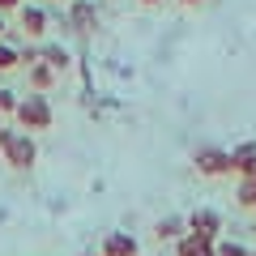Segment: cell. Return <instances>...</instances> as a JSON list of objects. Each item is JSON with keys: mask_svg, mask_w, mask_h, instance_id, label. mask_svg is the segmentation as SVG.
<instances>
[{"mask_svg": "<svg viewBox=\"0 0 256 256\" xmlns=\"http://www.w3.org/2000/svg\"><path fill=\"white\" fill-rule=\"evenodd\" d=\"M0 154H4V162H9L13 171H30V166L38 162L34 137L22 132V128H0Z\"/></svg>", "mask_w": 256, "mask_h": 256, "instance_id": "1", "label": "cell"}, {"mask_svg": "<svg viewBox=\"0 0 256 256\" xmlns=\"http://www.w3.org/2000/svg\"><path fill=\"white\" fill-rule=\"evenodd\" d=\"M22 4H26V0H0V18H4V13H13V9H22Z\"/></svg>", "mask_w": 256, "mask_h": 256, "instance_id": "18", "label": "cell"}, {"mask_svg": "<svg viewBox=\"0 0 256 256\" xmlns=\"http://www.w3.org/2000/svg\"><path fill=\"white\" fill-rule=\"evenodd\" d=\"M13 111H18V94H13V90H0V120L13 116Z\"/></svg>", "mask_w": 256, "mask_h": 256, "instance_id": "17", "label": "cell"}, {"mask_svg": "<svg viewBox=\"0 0 256 256\" xmlns=\"http://www.w3.org/2000/svg\"><path fill=\"white\" fill-rule=\"evenodd\" d=\"M0 34H4V18H0Z\"/></svg>", "mask_w": 256, "mask_h": 256, "instance_id": "21", "label": "cell"}, {"mask_svg": "<svg viewBox=\"0 0 256 256\" xmlns=\"http://www.w3.org/2000/svg\"><path fill=\"white\" fill-rule=\"evenodd\" d=\"M82 256H94V252H82Z\"/></svg>", "mask_w": 256, "mask_h": 256, "instance_id": "22", "label": "cell"}, {"mask_svg": "<svg viewBox=\"0 0 256 256\" xmlns=\"http://www.w3.org/2000/svg\"><path fill=\"white\" fill-rule=\"evenodd\" d=\"M218 230H222V214H218V210L201 205V210L188 214V235L205 239V244H218Z\"/></svg>", "mask_w": 256, "mask_h": 256, "instance_id": "3", "label": "cell"}, {"mask_svg": "<svg viewBox=\"0 0 256 256\" xmlns=\"http://www.w3.org/2000/svg\"><path fill=\"white\" fill-rule=\"evenodd\" d=\"M235 201L244 205V210H256V180H244V175H239V188H235Z\"/></svg>", "mask_w": 256, "mask_h": 256, "instance_id": "14", "label": "cell"}, {"mask_svg": "<svg viewBox=\"0 0 256 256\" xmlns=\"http://www.w3.org/2000/svg\"><path fill=\"white\" fill-rule=\"evenodd\" d=\"M192 162H196V171H201V175H230V150L205 146V150L192 154Z\"/></svg>", "mask_w": 256, "mask_h": 256, "instance_id": "4", "label": "cell"}, {"mask_svg": "<svg viewBox=\"0 0 256 256\" xmlns=\"http://www.w3.org/2000/svg\"><path fill=\"white\" fill-rule=\"evenodd\" d=\"M230 171H239L244 180H256V141H239L230 150Z\"/></svg>", "mask_w": 256, "mask_h": 256, "instance_id": "7", "label": "cell"}, {"mask_svg": "<svg viewBox=\"0 0 256 256\" xmlns=\"http://www.w3.org/2000/svg\"><path fill=\"white\" fill-rule=\"evenodd\" d=\"M38 64H47V68L60 77L64 68L73 64V56H68V47H60V43H43V60H38Z\"/></svg>", "mask_w": 256, "mask_h": 256, "instance_id": "10", "label": "cell"}, {"mask_svg": "<svg viewBox=\"0 0 256 256\" xmlns=\"http://www.w3.org/2000/svg\"><path fill=\"white\" fill-rule=\"evenodd\" d=\"M154 235H158V239H171V244H180V239L188 235V218H184V214H166V218H158Z\"/></svg>", "mask_w": 256, "mask_h": 256, "instance_id": "9", "label": "cell"}, {"mask_svg": "<svg viewBox=\"0 0 256 256\" xmlns=\"http://www.w3.org/2000/svg\"><path fill=\"white\" fill-rule=\"evenodd\" d=\"M13 120H18L22 132H47V128L56 124V111L52 102H47V94H26V98H18V111H13Z\"/></svg>", "mask_w": 256, "mask_h": 256, "instance_id": "2", "label": "cell"}, {"mask_svg": "<svg viewBox=\"0 0 256 256\" xmlns=\"http://www.w3.org/2000/svg\"><path fill=\"white\" fill-rule=\"evenodd\" d=\"M175 252L180 256H214V244H205V239H196V235H184L180 244H175Z\"/></svg>", "mask_w": 256, "mask_h": 256, "instance_id": "12", "label": "cell"}, {"mask_svg": "<svg viewBox=\"0 0 256 256\" xmlns=\"http://www.w3.org/2000/svg\"><path fill=\"white\" fill-rule=\"evenodd\" d=\"M26 77H30V86H34V94H47L56 82H60V77H56L52 68H47V64H30V68H26Z\"/></svg>", "mask_w": 256, "mask_h": 256, "instance_id": "11", "label": "cell"}, {"mask_svg": "<svg viewBox=\"0 0 256 256\" xmlns=\"http://www.w3.org/2000/svg\"><path fill=\"white\" fill-rule=\"evenodd\" d=\"M98 256H137V239L128 235V230H111V235L102 239Z\"/></svg>", "mask_w": 256, "mask_h": 256, "instance_id": "8", "label": "cell"}, {"mask_svg": "<svg viewBox=\"0 0 256 256\" xmlns=\"http://www.w3.org/2000/svg\"><path fill=\"white\" fill-rule=\"evenodd\" d=\"M13 68H22V60H18V43L0 38V73H13Z\"/></svg>", "mask_w": 256, "mask_h": 256, "instance_id": "13", "label": "cell"}, {"mask_svg": "<svg viewBox=\"0 0 256 256\" xmlns=\"http://www.w3.org/2000/svg\"><path fill=\"white\" fill-rule=\"evenodd\" d=\"M141 4H158V0H141Z\"/></svg>", "mask_w": 256, "mask_h": 256, "instance_id": "20", "label": "cell"}, {"mask_svg": "<svg viewBox=\"0 0 256 256\" xmlns=\"http://www.w3.org/2000/svg\"><path fill=\"white\" fill-rule=\"evenodd\" d=\"M180 4H201V0H180Z\"/></svg>", "mask_w": 256, "mask_h": 256, "instance_id": "19", "label": "cell"}, {"mask_svg": "<svg viewBox=\"0 0 256 256\" xmlns=\"http://www.w3.org/2000/svg\"><path fill=\"white\" fill-rule=\"evenodd\" d=\"M18 22H22V30H26V38H43V34H47V26H52L47 9H43V4H30V0L18 9Z\"/></svg>", "mask_w": 256, "mask_h": 256, "instance_id": "5", "label": "cell"}, {"mask_svg": "<svg viewBox=\"0 0 256 256\" xmlns=\"http://www.w3.org/2000/svg\"><path fill=\"white\" fill-rule=\"evenodd\" d=\"M0 128H4V120H0Z\"/></svg>", "mask_w": 256, "mask_h": 256, "instance_id": "23", "label": "cell"}, {"mask_svg": "<svg viewBox=\"0 0 256 256\" xmlns=\"http://www.w3.org/2000/svg\"><path fill=\"white\" fill-rule=\"evenodd\" d=\"M64 26L90 34V30L98 26V9H94V0H68V22H64Z\"/></svg>", "mask_w": 256, "mask_h": 256, "instance_id": "6", "label": "cell"}, {"mask_svg": "<svg viewBox=\"0 0 256 256\" xmlns=\"http://www.w3.org/2000/svg\"><path fill=\"white\" fill-rule=\"evenodd\" d=\"M214 256H252V252H248L244 244H235V239H218V244H214Z\"/></svg>", "mask_w": 256, "mask_h": 256, "instance_id": "15", "label": "cell"}, {"mask_svg": "<svg viewBox=\"0 0 256 256\" xmlns=\"http://www.w3.org/2000/svg\"><path fill=\"white\" fill-rule=\"evenodd\" d=\"M18 60L30 68V64H38V60H43V47H38V43H22V47H18Z\"/></svg>", "mask_w": 256, "mask_h": 256, "instance_id": "16", "label": "cell"}]
</instances>
